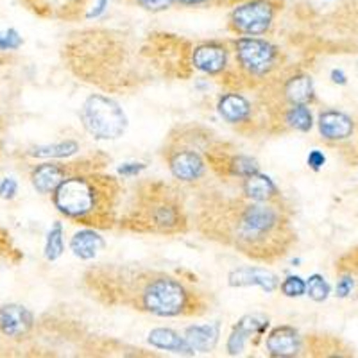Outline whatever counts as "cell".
Wrapping results in <instances>:
<instances>
[{
  "label": "cell",
  "instance_id": "11",
  "mask_svg": "<svg viewBox=\"0 0 358 358\" xmlns=\"http://www.w3.org/2000/svg\"><path fill=\"white\" fill-rule=\"evenodd\" d=\"M206 158L215 171H219L224 176H229V178L245 179L260 172V163L251 156L241 155V152L226 156L222 151H217L215 147H212L210 152L206 151Z\"/></svg>",
  "mask_w": 358,
  "mask_h": 358
},
{
  "label": "cell",
  "instance_id": "21",
  "mask_svg": "<svg viewBox=\"0 0 358 358\" xmlns=\"http://www.w3.org/2000/svg\"><path fill=\"white\" fill-rule=\"evenodd\" d=\"M147 341L156 350L171 351V353L176 355H194L190 351V348H188L183 335H179L172 328H155V330H151Z\"/></svg>",
  "mask_w": 358,
  "mask_h": 358
},
{
  "label": "cell",
  "instance_id": "25",
  "mask_svg": "<svg viewBox=\"0 0 358 358\" xmlns=\"http://www.w3.org/2000/svg\"><path fill=\"white\" fill-rule=\"evenodd\" d=\"M306 294L312 301L315 303H322L326 301L331 294V287L330 283L324 280L322 274H312V276L306 280Z\"/></svg>",
  "mask_w": 358,
  "mask_h": 358
},
{
  "label": "cell",
  "instance_id": "14",
  "mask_svg": "<svg viewBox=\"0 0 358 358\" xmlns=\"http://www.w3.org/2000/svg\"><path fill=\"white\" fill-rule=\"evenodd\" d=\"M229 287L242 289V287H260L265 292H274L280 287V280L273 271L257 265H245L231 271L228 276Z\"/></svg>",
  "mask_w": 358,
  "mask_h": 358
},
{
  "label": "cell",
  "instance_id": "23",
  "mask_svg": "<svg viewBox=\"0 0 358 358\" xmlns=\"http://www.w3.org/2000/svg\"><path fill=\"white\" fill-rule=\"evenodd\" d=\"M283 124L289 129L299 131V133H308L313 127V115L310 111L308 104H290L283 111Z\"/></svg>",
  "mask_w": 358,
  "mask_h": 358
},
{
  "label": "cell",
  "instance_id": "6",
  "mask_svg": "<svg viewBox=\"0 0 358 358\" xmlns=\"http://www.w3.org/2000/svg\"><path fill=\"white\" fill-rule=\"evenodd\" d=\"M233 54L238 70L249 79H265L280 63V49L258 36H238L233 41Z\"/></svg>",
  "mask_w": 358,
  "mask_h": 358
},
{
  "label": "cell",
  "instance_id": "22",
  "mask_svg": "<svg viewBox=\"0 0 358 358\" xmlns=\"http://www.w3.org/2000/svg\"><path fill=\"white\" fill-rule=\"evenodd\" d=\"M81 151L76 140H65V142L50 143V145H34L27 151V156L38 159H69Z\"/></svg>",
  "mask_w": 358,
  "mask_h": 358
},
{
  "label": "cell",
  "instance_id": "9",
  "mask_svg": "<svg viewBox=\"0 0 358 358\" xmlns=\"http://www.w3.org/2000/svg\"><path fill=\"white\" fill-rule=\"evenodd\" d=\"M190 65L201 73L206 76H220L228 70L229 50L220 41H206L194 47L190 54Z\"/></svg>",
  "mask_w": 358,
  "mask_h": 358
},
{
  "label": "cell",
  "instance_id": "19",
  "mask_svg": "<svg viewBox=\"0 0 358 358\" xmlns=\"http://www.w3.org/2000/svg\"><path fill=\"white\" fill-rule=\"evenodd\" d=\"M242 197H245L248 201H255V203H268V201H276L280 197V188L267 174L257 172V174L242 179Z\"/></svg>",
  "mask_w": 358,
  "mask_h": 358
},
{
  "label": "cell",
  "instance_id": "27",
  "mask_svg": "<svg viewBox=\"0 0 358 358\" xmlns=\"http://www.w3.org/2000/svg\"><path fill=\"white\" fill-rule=\"evenodd\" d=\"M280 290L285 297H301L306 294V280H303L301 276L290 274L280 283Z\"/></svg>",
  "mask_w": 358,
  "mask_h": 358
},
{
  "label": "cell",
  "instance_id": "15",
  "mask_svg": "<svg viewBox=\"0 0 358 358\" xmlns=\"http://www.w3.org/2000/svg\"><path fill=\"white\" fill-rule=\"evenodd\" d=\"M319 133L328 142H344L355 133V122L350 115L338 110L321 111L317 118Z\"/></svg>",
  "mask_w": 358,
  "mask_h": 358
},
{
  "label": "cell",
  "instance_id": "18",
  "mask_svg": "<svg viewBox=\"0 0 358 358\" xmlns=\"http://www.w3.org/2000/svg\"><path fill=\"white\" fill-rule=\"evenodd\" d=\"M183 337L194 355L210 353V351L215 350L217 342H219L220 326H219V322H212V324L188 326L187 330H185Z\"/></svg>",
  "mask_w": 358,
  "mask_h": 358
},
{
  "label": "cell",
  "instance_id": "32",
  "mask_svg": "<svg viewBox=\"0 0 358 358\" xmlns=\"http://www.w3.org/2000/svg\"><path fill=\"white\" fill-rule=\"evenodd\" d=\"M353 287H355L353 276H351V274H344V276L337 281L335 294H337V297H341V299H346V297L353 292Z\"/></svg>",
  "mask_w": 358,
  "mask_h": 358
},
{
  "label": "cell",
  "instance_id": "26",
  "mask_svg": "<svg viewBox=\"0 0 358 358\" xmlns=\"http://www.w3.org/2000/svg\"><path fill=\"white\" fill-rule=\"evenodd\" d=\"M86 0H45L43 8L49 9L52 17L70 18L72 13H78V8L83 9Z\"/></svg>",
  "mask_w": 358,
  "mask_h": 358
},
{
  "label": "cell",
  "instance_id": "33",
  "mask_svg": "<svg viewBox=\"0 0 358 358\" xmlns=\"http://www.w3.org/2000/svg\"><path fill=\"white\" fill-rule=\"evenodd\" d=\"M306 163H308V167L312 169L313 172H319L322 167H324V163H326L324 152L319 151V149H313V151L308 152V158H306Z\"/></svg>",
  "mask_w": 358,
  "mask_h": 358
},
{
  "label": "cell",
  "instance_id": "7",
  "mask_svg": "<svg viewBox=\"0 0 358 358\" xmlns=\"http://www.w3.org/2000/svg\"><path fill=\"white\" fill-rule=\"evenodd\" d=\"M276 13L274 0H245L229 15V27L241 36H262L271 31Z\"/></svg>",
  "mask_w": 358,
  "mask_h": 358
},
{
  "label": "cell",
  "instance_id": "20",
  "mask_svg": "<svg viewBox=\"0 0 358 358\" xmlns=\"http://www.w3.org/2000/svg\"><path fill=\"white\" fill-rule=\"evenodd\" d=\"M283 97L290 104H310L315 99V88L308 73H294L283 83Z\"/></svg>",
  "mask_w": 358,
  "mask_h": 358
},
{
  "label": "cell",
  "instance_id": "10",
  "mask_svg": "<svg viewBox=\"0 0 358 358\" xmlns=\"http://www.w3.org/2000/svg\"><path fill=\"white\" fill-rule=\"evenodd\" d=\"M36 319L24 305L8 303L0 306V334L8 338H24L33 331Z\"/></svg>",
  "mask_w": 358,
  "mask_h": 358
},
{
  "label": "cell",
  "instance_id": "17",
  "mask_svg": "<svg viewBox=\"0 0 358 358\" xmlns=\"http://www.w3.org/2000/svg\"><path fill=\"white\" fill-rule=\"evenodd\" d=\"M106 248V241L104 236L99 231H95L94 228H85L79 229L78 233H73V236L70 238V251L76 258L79 260H94L99 252L104 251Z\"/></svg>",
  "mask_w": 358,
  "mask_h": 358
},
{
  "label": "cell",
  "instance_id": "36",
  "mask_svg": "<svg viewBox=\"0 0 358 358\" xmlns=\"http://www.w3.org/2000/svg\"><path fill=\"white\" fill-rule=\"evenodd\" d=\"M210 0H174V4L185 6V8H197V6H206Z\"/></svg>",
  "mask_w": 358,
  "mask_h": 358
},
{
  "label": "cell",
  "instance_id": "31",
  "mask_svg": "<svg viewBox=\"0 0 358 358\" xmlns=\"http://www.w3.org/2000/svg\"><path fill=\"white\" fill-rule=\"evenodd\" d=\"M134 2H136L142 9L151 13L165 11V9H169L174 4V0H134Z\"/></svg>",
  "mask_w": 358,
  "mask_h": 358
},
{
  "label": "cell",
  "instance_id": "30",
  "mask_svg": "<svg viewBox=\"0 0 358 358\" xmlns=\"http://www.w3.org/2000/svg\"><path fill=\"white\" fill-rule=\"evenodd\" d=\"M147 169L145 163H140V162H126V163H120L117 169V172L122 178H136V176L142 174L143 171Z\"/></svg>",
  "mask_w": 358,
  "mask_h": 358
},
{
  "label": "cell",
  "instance_id": "13",
  "mask_svg": "<svg viewBox=\"0 0 358 358\" xmlns=\"http://www.w3.org/2000/svg\"><path fill=\"white\" fill-rule=\"evenodd\" d=\"M72 174V163L65 165V163L43 162L31 171V185L41 196H49V194L52 196V192Z\"/></svg>",
  "mask_w": 358,
  "mask_h": 358
},
{
  "label": "cell",
  "instance_id": "5",
  "mask_svg": "<svg viewBox=\"0 0 358 358\" xmlns=\"http://www.w3.org/2000/svg\"><path fill=\"white\" fill-rule=\"evenodd\" d=\"M81 122L86 133L97 140H117L127 129V117L117 101L108 95H90L81 108Z\"/></svg>",
  "mask_w": 358,
  "mask_h": 358
},
{
  "label": "cell",
  "instance_id": "28",
  "mask_svg": "<svg viewBox=\"0 0 358 358\" xmlns=\"http://www.w3.org/2000/svg\"><path fill=\"white\" fill-rule=\"evenodd\" d=\"M24 45V38L17 29H0V52H13Z\"/></svg>",
  "mask_w": 358,
  "mask_h": 358
},
{
  "label": "cell",
  "instance_id": "16",
  "mask_svg": "<svg viewBox=\"0 0 358 358\" xmlns=\"http://www.w3.org/2000/svg\"><path fill=\"white\" fill-rule=\"evenodd\" d=\"M217 111H219L224 122L236 126V124H245L251 120L252 106L245 95L238 94V92H229V94H224L219 97Z\"/></svg>",
  "mask_w": 358,
  "mask_h": 358
},
{
  "label": "cell",
  "instance_id": "1",
  "mask_svg": "<svg viewBox=\"0 0 358 358\" xmlns=\"http://www.w3.org/2000/svg\"><path fill=\"white\" fill-rule=\"evenodd\" d=\"M85 280L104 303H120L156 317L197 315L204 310L183 281L158 271L108 265L88 271Z\"/></svg>",
  "mask_w": 358,
  "mask_h": 358
},
{
  "label": "cell",
  "instance_id": "29",
  "mask_svg": "<svg viewBox=\"0 0 358 358\" xmlns=\"http://www.w3.org/2000/svg\"><path fill=\"white\" fill-rule=\"evenodd\" d=\"M18 194V181L13 176H6L0 181V199L2 201H13Z\"/></svg>",
  "mask_w": 358,
  "mask_h": 358
},
{
  "label": "cell",
  "instance_id": "35",
  "mask_svg": "<svg viewBox=\"0 0 358 358\" xmlns=\"http://www.w3.org/2000/svg\"><path fill=\"white\" fill-rule=\"evenodd\" d=\"M330 78H331V81H334L335 85H338V86H344V85H346V83H348L346 73L342 72L341 69H334V70H331Z\"/></svg>",
  "mask_w": 358,
  "mask_h": 358
},
{
  "label": "cell",
  "instance_id": "4",
  "mask_svg": "<svg viewBox=\"0 0 358 358\" xmlns=\"http://www.w3.org/2000/svg\"><path fill=\"white\" fill-rule=\"evenodd\" d=\"M138 206L129 213L126 222L138 231L174 235L187 229V217L179 199L169 194L163 185H149V190L142 192Z\"/></svg>",
  "mask_w": 358,
  "mask_h": 358
},
{
  "label": "cell",
  "instance_id": "8",
  "mask_svg": "<svg viewBox=\"0 0 358 358\" xmlns=\"http://www.w3.org/2000/svg\"><path fill=\"white\" fill-rule=\"evenodd\" d=\"M167 162L171 174L183 183H196L206 176V159L197 147L172 145L167 151Z\"/></svg>",
  "mask_w": 358,
  "mask_h": 358
},
{
  "label": "cell",
  "instance_id": "12",
  "mask_svg": "<svg viewBox=\"0 0 358 358\" xmlns=\"http://www.w3.org/2000/svg\"><path fill=\"white\" fill-rule=\"evenodd\" d=\"M265 348L267 353L274 358H294L301 355L305 342L294 326L281 324L267 335Z\"/></svg>",
  "mask_w": 358,
  "mask_h": 358
},
{
  "label": "cell",
  "instance_id": "2",
  "mask_svg": "<svg viewBox=\"0 0 358 358\" xmlns=\"http://www.w3.org/2000/svg\"><path fill=\"white\" fill-rule=\"evenodd\" d=\"M222 213L208 217L210 235H217L236 251L255 260H273L283 257L294 238L290 220L280 201L255 203L244 197L222 204Z\"/></svg>",
  "mask_w": 358,
  "mask_h": 358
},
{
  "label": "cell",
  "instance_id": "24",
  "mask_svg": "<svg viewBox=\"0 0 358 358\" xmlns=\"http://www.w3.org/2000/svg\"><path fill=\"white\" fill-rule=\"evenodd\" d=\"M65 252V228L62 222H54L47 233L43 245V257L47 262H56Z\"/></svg>",
  "mask_w": 358,
  "mask_h": 358
},
{
  "label": "cell",
  "instance_id": "3",
  "mask_svg": "<svg viewBox=\"0 0 358 358\" xmlns=\"http://www.w3.org/2000/svg\"><path fill=\"white\" fill-rule=\"evenodd\" d=\"M117 196L118 185L111 176L72 174L52 192V204L66 219L92 228H110Z\"/></svg>",
  "mask_w": 358,
  "mask_h": 358
},
{
  "label": "cell",
  "instance_id": "34",
  "mask_svg": "<svg viewBox=\"0 0 358 358\" xmlns=\"http://www.w3.org/2000/svg\"><path fill=\"white\" fill-rule=\"evenodd\" d=\"M108 8V0H97V4L94 6V8H92V11L88 13V15H86V18H97V17H101L102 13H104V9Z\"/></svg>",
  "mask_w": 358,
  "mask_h": 358
}]
</instances>
